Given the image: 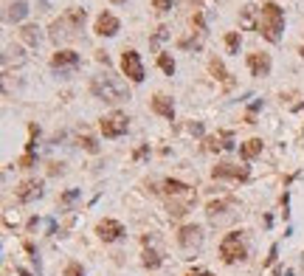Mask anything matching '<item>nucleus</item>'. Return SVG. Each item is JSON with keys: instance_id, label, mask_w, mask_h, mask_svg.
<instances>
[{"instance_id": "22", "label": "nucleus", "mask_w": 304, "mask_h": 276, "mask_svg": "<svg viewBox=\"0 0 304 276\" xmlns=\"http://www.w3.org/2000/svg\"><path fill=\"white\" fill-rule=\"evenodd\" d=\"M211 73H214V76H217V79H220V82H223L226 87H231V85H234V82H231V76H228V70L223 68V62H220V60H211Z\"/></svg>"}, {"instance_id": "30", "label": "nucleus", "mask_w": 304, "mask_h": 276, "mask_svg": "<svg viewBox=\"0 0 304 276\" xmlns=\"http://www.w3.org/2000/svg\"><path fill=\"white\" fill-rule=\"evenodd\" d=\"M65 276H85V268L79 265V262H70V265L65 268Z\"/></svg>"}, {"instance_id": "3", "label": "nucleus", "mask_w": 304, "mask_h": 276, "mask_svg": "<svg viewBox=\"0 0 304 276\" xmlns=\"http://www.w3.org/2000/svg\"><path fill=\"white\" fill-rule=\"evenodd\" d=\"M220 257L226 259V262H243L248 257V245H245L243 234L240 231H231L226 240L220 242Z\"/></svg>"}, {"instance_id": "33", "label": "nucleus", "mask_w": 304, "mask_h": 276, "mask_svg": "<svg viewBox=\"0 0 304 276\" xmlns=\"http://www.w3.org/2000/svg\"><path fill=\"white\" fill-rule=\"evenodd\" d=\"M220 141H223V149H234V136H231V133H223Z\"/></svg>"}, {"instance_id": "1", "label": "nucleus", "mask_w": 304, "mask_h": 276, "mask_svg": "<svg viewBox=\"0 0 304 276\" xmlns=\"http://www.w3.org/2000/svg\"><path fill=\"white\" fill-rule=\"evenodd\" d=\"M90 90H93L99 99H105V102L110 104H119V102H127L130 99V90H127V85H124L122 79L116 76H96L93 82H90Z\"/></svg>"}, {"instance_id": "16", "label": "nucleus", "mask_w": 304, "mask_h": 276, "mask_svg": "<svg viewBox=\"0 0 304 276\" xmlns=\"http://www.w3.org/2000/svg\"><path fill=\"white\" fill-rule=\"evenodd\" d=\"M164 192L169 195V198H194V195L189 192V186H186L183 181H166L164 183Z\"/></svg>"}, {"instance_id": "9", "label": "nucleus", "mask_w": 304, "mask_h": 276, "mask_svg": "<svg viewBox=\"0 0 304 276\" xmlns=\"http://www.w3.org/2000/svg\"><path fill=\"white\" fill-rule=\"evenodd\" d=\"M228 208H234V200L226 198V200H217V203H209V217L211 223H223V220H228V217H234V211H228Z\"/></svg>"}, {"instance_id": "6", "label": "nucleus", "mask_w": 304, "mask_h": 276, "mask_svg": "<svg viewBox=\"0 0 304 276\" xmlns=\"http://www.w3.org/2000/svg\"><path fill=\"white\" fill-rule=\"evenodd\" d=\"M178 242H181V248H186V251L200 248V245H203V228H200V225H183L181 231H178Z\"/></svg>"}, {"instance_id": "36", "label": "nucleus", "mask_w": 304, "mask_h": 276, "mask_svg": "<svg viewBox=\"0 0 304 276\" xmlns=\"http://www.w3.org/2000/svg\"><path fill=\"white\" fill-rule=\"evenodd\" d=\"M17 164H20V166H23V169H28V166H31V164H34V155H28V152H26V155H23V158H20V161H17Z\"/></svg>"}, {"instance_id": "32", "label": "nucleus", "mask_w": 304, "mask_h": 276, "mask_svg": "<svg viewBox=\"0 0 304 276\" xmlns=\"http://www.w3.org/2000/svg\"><path fill=\"white\" fill-rule=\"evenodd\" d=\"M172 3L175 0H152V9L155 11H169L172 9Z\"/></svg>"}, {"instance_id": "13", "label": "nucleus", "mask_w": 304, "mask_h": 276, "mask_svg": "<svg viewBox=\"0 0 304 276\" xmlns=\"http://www.w3.org/2000/svg\"><path fill=\"white\" fill-rule=\"evenodd\" d=\"M23 62H26V54H23L20 45H6V48H3V70H9L11 65L20 68Z\"/></svg>"}, {"instance_id": "41", "label": "nucleus", "mask_w": 304, "mask_h": 276, "mask_svg": "<svg viewBox=\"0 0 304 276\" xmlns=\"http://www.w3.org/2000/svg\"><path fill=\"white\" fill-rule=\"evenodd\" d=\"M302 57H304V48H302Z\"/></svg>"}, {"instance_id": "2", "label": "nucleus", "mask_w": 304, "mask_h": 276, "mask_svg": "<svg viewBox=\"0 0 304 276\" xmlns=\"http://www.w3.org/2000/svg\"><path fill=\"white\" fill-rule=\"evenodd\" d=\"M282 28H285V11L279 6H273V3H265L259 9V28L256 31H262L270 43H279V31Z\"/></svg>"}, {"instance_id": "25", "label": "nucleus", "mask_w": 304, "mask_h": 276, "mask_svg": "<svg viewBox=\"0 0 304 276\" xmlns=\"http://www.w3.org/2000/svg\"><path fill=\"white\" fill-rule=\"evenodd\" d=\"M158 65H161V70H164L166 76L175 73V60L169 57V54H158Z\"/></svg>"}, {"instance_id": "37", "label": "nucleus", "mask_w": 304, "mask_h": 276, "mask_svg": "<svg viewBox=\"0 0 304 276\" xmlns=\"http://www.w3.org/2000/svg\"><path fill=\"white\" fill-rule=\"evenodd\" d=\"M276 254H279V248L273 245V248H270V254H268V259H265V265H273V262H276Z\"/></svg>"}, {"instance_id": "18", "label": "nucleus", "mask_w": 304, "mask_h": 276, "mask_svg": "<svg viewBox=\"0 0 304 276\" xmlns=\"http://www.w3.org/2000/svg\"><path fill=\"white\" fill-rule=\"evenodd\" d=\"M26 14H28V3H26V0H17V3H11V6H9L6 20H9V23H20Z\"/></svg>"}, {"instance_id": "29", "label": "nucleus", "mask_w": 304, "mask_h": 276, "mask_svg": "<svg viewBox=\"0 0 304 276\" xmlns=\"http://www.w3.org/2000/svg\"><path fill=\"white\" fill-rule=\"evenodd\" d=\"M203 45V34L191 37V40H181V48H200Z\"/></svg>"}, {"instance_id": "31", "label": "nucleus", "mask_w": 304, "mask_h": 276, "mask_svg": "<svg viewBox=\"0 0 304 276\" xmlns=\"http://www.w3.org/2000/svg\"><path fill=\"white\" fill-rule=\"evenodd\" d=\"M76 198H79V189H70V192H65V195L60 198V203H62V206H70Z\"/></svg>"}, {"instance_id": "11", "label": "nucleus", "mask_w": 304, "mask_h": 276, "mask_svg": "<svg viewBox=\"0 0 304 276\" xmlns=\"http://www.w3.org/2000/svg\"><path fill=\"white\" fill-rule=\"evenodd\" d=\"M96 234H99L105 242H116L124 234V228H122V223H119V220H102V223L96 225Z\"/></svg>"}, {"instance_id": "12", "label": "nucleus", "mask_w": 304, "mask_h": 276, "mask_svg": "<svg viewBox=\"0 0 304 276\" xmlns=\"http://www.w3.org/2000/svg\"><path fill=\"white\" fill-rule=\"evenodd\" d=\"M40 195H43L40 181H23L17 186V200H20V203H31V200H37Z\"/></svg>"}, {"instance_id": "10", "label": "nucleus", "mask_w": 304, "mask_h": 276, "mask_svg": "<svg viewBox=\"0 0 304 276\" xmlns=\"http://www.w3.org/2000/svg\"><path fill=\"white\" fill-rule=\"evenodd\" d=\"M119 28H122V23H119L110 11H102V14L96 17V34L113 37V34H119Z\"/></svg>"}, {"instance_id": "14", "label": "nucleus", "mask_w": 304, "mask_h": 276, "mask_svg": "<svg viewBox=\"0 0 304 276\" xmlns=\"http://www.w3.org/2000/svg\"><path fill=\"white\" fill-rule=\"evenodd\" d=\"M51 62H54V68H60V70L76 68V65H79V54L76 51H57Z\"/></svg>"}, {"instance_id": "26", "label": "nucleus", "mask_w": 304, "mask_h": 276, "mask_svg": "<svg viewBox=\"0 0 304 276\" xmlns=\"http://www.w3.org/2000/svg\"><path fill=\"white\" fill-rule=\"evenodd\" d=\"M166 37H169V28H166V26H161V28H158V31H155V34L149 37V45H152V48H158V45L164 43Z\"/></svg>"}, {"instance_id": "23", "label": "nucleus", "mask_w": 304, "mask_h": 276, "mask_svg": "<svg viewBox=\"0 0 304 276\" xmlns=\"http://www.w3.org/2000/svg\"><path fill=\"white\" fill-rule=\"evenodd\" d=\"M240 45H243V40H240V31H228V34H226V48H228V54H240Z\"/></svg>"}, {"instance_id": "39", "label": "nucleus", "mask_w": 304, "mask_h": 276, "mask_svg": "<svg viewBox=\"0 0 304 276\" xmlns=\"http://www.w3.org/2000/svg\"><path fill=\"white\" fill-rule=\"evenodd\" d=\"M285 276H293V271H287V274H285Z\"/></svg>"}, {"instance_id": "4", "label": "nucleus", "mask_w": 304, "mask_h": 276, "mask_svg": "<svg viewBox=\"0 0 304 276\" xmlns=\"http://www.w3.org/2000/svg\"><path fill=\"white\" fill-rule=\"evenodd\" d=\"M127 127H130V119L124 116V113H110V116H105L102 119V133H105V138H119L127 133Z\"/></svg>"}, {"instance_id": "24", "label": "nucleus", "mask_w": 304, "mask_h": 276, "mask_svg": "<svg viewBox=\"0 0 304 276\" xmlns=\"http://www.w3.org/2000/svg\"><path fill=\"white\" fill-rule=\"evenodd\" d=\"M65 20H68L73 28H79L82 23H85V9H68V14H65Z\"/></svg>"}, {"instance_id": "28", "label": "nucleus", "mask_w": 304, "mask_h": 276, "mask_svg": "<svg viewBox=\"0 0 304 276\" xmlns=\"http://www.w3.org/2000/svg\"><path fill=\"white\" fill-rule=\"evenodd\" d=\"M82 147H85L87 152H93V155H96V152H99V141H96V138H90V136H85V138H82Z\"/></svg>"}, {"instance_id": "20", "label": "nucleus", "mask_w": 304, "mask_h": 276, "mask_svg": "<svg viewBox=\"0 0 304 276\" xmlns=\"http://www.w3.org/2000/svg\"><path fill=\"white\" fill-rule=\"evenodd\" d=\"M256 11H259V9L245 6L243 14H240V26H243V28H259V23H256Z\"/></svg>"}, {"instance_id": "8", "label": "nucleus", "mask_w": 304, "mask_h": 276, "mask_svg": "<svg viewBox=\"0 0 304 276\" xmlns=\"http://www.w3.org/2000/svg\"><path fill=\"white\" fill-rule=\"evenodd\" d=\"M248 68H251L253 76H268L270 73V54H262V51L248 54Z\"/></svg>"}, {"instance_id": "19", "label": "nucleus", "mask_w": 304, "mask_h": 276, "mask_svg": "<svg viewBox=\"0 0 304 276\" xmlns=\"http://www.w3.org/2000/svg\"><path fill=\"white\" fill-rule=\"evenodd\" d=\"M262 152V141L259 138H251V141H245L243 147H240V155L245 158V161H251V158H256Z\"/></svg>"}, {"instance_id": "38", "label": "nucleus", "mask_w": 304, "mask_h": 276, "mask_svg": "<svg viewBox=\"0 0 304 276\" xmlns=\"http://www.w3.org/2000/svg\"><path fill=\"white\" fill-rule=\"evenodd\" d=\"M191 276H211V274H191Z\"/></svg>"}, {"instance_id": "21", "label": "nucleus", "mask_w": 304, "mask_h": 276, "mask_svg": "<svg viewBox=\"0 0 304 276\" xmlns=\"http://www.w3.org/2000/svg\"><path fill=\"white\" fill-rule=\"evenodd\" d=\"M20 37H23V43H28V45H40V40H43V34H40L37 26H23Z\"/></svg>"}, {"instance_id": "34", "label": "nucleus", "mask_w": 304, "mask_h": 276, "mask_svg": "<svg viewBox=\"0 0 304 276\" xmlns=\"http://www.w3.org/2000/svg\"><path fill=\"white\" fill-rule=\"evenodd\" d=\"M206 149H209V152H220V149H223V144H220L217 138H206Z\"/></svg>"}, {"instance_id": "40", "label": "nucleus", "mask_w": 304, "mask_h": 276, "mask_svg": "<svg viewBox=\"0 0 304 276\" xmlns=\"http://www.w3.org/2000/svg\"><path fill=\"white\" fill-rule=\"evenodd\" d=\"M113 3H124V0H113Z\"/></svg>"}, {"instance_id": "7", "label": "nucleus", "mask_w": 304, "mask_h": 276, "mask_svg": "<svg viewBox=\"0 0 304 276\" xmlns=\"http://www.w3.org/2000/svg\"><path fill=\"white\" fill-rule=\"evenodd\" d=\"M214 178H231V181H248L251 169L248 166H237V164H217L211 169Z\"/></svg>"}, {"instance_id": "27", "label": "nucleus", "mask_w": 304, "mask_h": 276, "mask_svg": "<svg viewBox=\"0 0 304 276\" xmlns=\"http://www.w3.org/2000/svg\"><path fill=\"white\" fill-rule=\"evenodd\" d=\"M144 265H147V268H158V265H161V254H158V251H144Z\"/></svg>"}, {"instance_id": "15", "label": "nucleus", "mask_w": 304, "mask_h": 276, "mask_svg": "<svg viewBox=\"0 0 304 276\" xmlns=\"http://www.w3.org/2000/svg\"><path fill=\"white\" fill-rule=\"evenodd\" d=\"M152 110L158 113V116H164V119H172L175 116V104L169 96H155L152 99Z\"/></svg>"}, {"instance_id": "35", "label": "nucleus", "mask_w": 304, "mask_h": 276, "mask_svg": "<svg viewBox=\"0 0 304 276\" xmlns=\"http://www.w3.org/2000/svg\"><path fill=\"white\" fill-rule=\"evenodd\" d=\"M189 133H191V136H203V124H200V121H191Z\"/></svg>"}, {"instance_id": "17", "label": "nucleus", "mask_w": 304, "mask_h": 276, "mask_svg": "<svg viewBox=\"0 0 304 276\" xmlns=\"http://www.w3.org/2000/svg\"><path fill=\"white\" fill-rule=\"evenodd\" d=\"M68 28H73V26H70L65 17L54 20V26H51V40H54V43H62V40H68V37H70Z\"/></svg>"}, {"instance_id": "5", "label": "nucleus", "mask_w": 304, "mask_h": 276, "mask_svg": "<svg viewBox=\"0 0 304 276\" xmlns=\"http://www.w3.org/2000/svg\"><path fill=\"white\" fill-rule=\"evenodd\" d=\"M122 70L132 79V82H144V65H141L138 51H124V57H122Z\"/></svg>"}]
</instances>
